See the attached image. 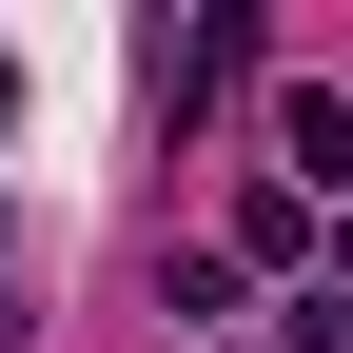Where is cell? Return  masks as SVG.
<instances>
[{
    "instance_id": "cell-4",
    "label": "cell",
    "mask_w": 353,
    "mask_h": 353,
    "mask_svg": "<svg viewBox=\"0 0 353 353\" xmlns=\"http://www.w3.org/2000/svg\"><path fill=\"white\" fill-rule=\"evenodd\" d=\"M0 353H20V294H0Z\"/></svg>"
},
{
    "instance_id": "cell-3",
    "label": "cell",
    "mask_w": 353,
    "mask_h": 353,
    "mask_svg": "<svg viewBox=\"0 0 353 353\" xmlns=\"http://www.w3.org/2000/svg\"><path fill=\"white\" fill-rule=\"evenodd\" d=\"M294 353H353V275H314V294H294Z\"/></svg>"
},
{
    "instance_id": "cell-1",
    "label": "cell",
    "mask_w": 353,
    "mask_h": 353,
    "mask_svg": "<svg viewBox=\"0 0 353 353\" xmlns=\"http://www.w3.org/2000/svg\"><path fill=\"white\" fill-rule=\"evenodd\" d=\"M275 157H294V196H353V99H334V79L275 99Z\"/></svg>"
},
{
    "instance_id": "cell-5",
    "label": "cell",
    "mask_w": 353,
    "mask_h": 353,
    "mask_svg": "<svg viewBox=\"0 0 353 353\" xmlns=\"http://www.w3.org/2000/svg\"><path fill=\"white\" fill-rule=\"evenodd\" d=\"M334 275H353V236H334Z\"/></svg>"
},
{
    "instance_id": "cell-2",
    "label": "cell",
    "mask_w": 353,
    "mask_h": 353,
    "mask_svg": "<svg viewBox=\"0 0 353 353\" xmlns=\"http://www.w3.org/2000/svg\"><path fill=\"white\" fill-rule=\"evenodd\" d=\"M294 255H314V196L255 176V196H236V275H294Z\"/></svg>"
}]
</instances>
